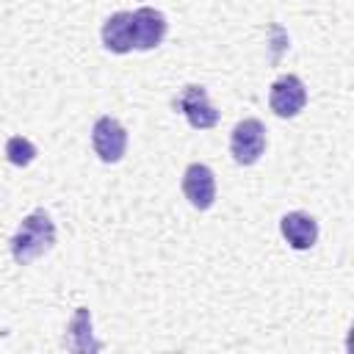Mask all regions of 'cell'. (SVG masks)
I'll return each instance as SVG.
<instances>
[{
	"mask_svg": "<svg viewBox=\"0 0 354 354\" xmlns=\"http://www.w3.org/2000/svg\"><path fill=\"white\" fill-rule=\"evenodd\" d=\"M266 149V127L260 119H243L232 127L230 136V152L235 158V163L241 166H252L260 160Z\"/></svg>",
	"mask_w": 354,
	"mask_h": 354,
	"instance_id": "3957f363",
	"label": "cell"
},
{
	"mask_svg": "<svg viewBox=\"0 0 354 354\" xmlns=\"http://www.w3.org/2000/svg\"><path fill=\"white\" fill-rule=\"evenodd\" d=\"M183 194L196 210H207L216 202V174L205 163H191L183 171Z\"/></svg>",
	"mask_w": 354,
	"mask_h": 354,
	"instance_id": "8992f818",
	"label": "cell"
},
{
	"mask_svg": "<svg viewBox=\"0 0 354 354\" xmlns=\"http://www.w3.org/2000/svg\"><path fill=\"white\" fill-rule=\"evenodd\" d=\"M6 158H8L11 166H19V169L30 166L33 158H36V144L30 138H25V136H11L6 141Z\"/></svg>",
	"mask_w": 354,
	"mask_h": 354,
	"instance_id": "8fae6325",
	"label": "cell"
},
{
	"mask_svg": "<svg viewBox=\"0 0 354 354\" xmlns=\"http://www.w3.org/2000/svg\"><path fill=\"white\" fill-rule=\"evenodd\" d=\"M91 147L102 163H119L127 149V130L113 116H100L91 127Z\"/></svg>",
	"mask_w": 354,
	"mask_h": 354,
	"instance_id": "7a4b0ae2",
	"label": "cell"
},
{
	"mask_svg": "<svg viewBox=\"0 0 354 354\" xmlns=\"http://www.w3.org/2000/svg\"><path fill=\"white\" fill-rule=\"evenodd\" d=\"M53 246H55V224L44 207H36L33 213H28L19 221V227L11 238V257L19 266H28L36 257L47 254Z\"/></svg>",
	"mask_w": 354,
	"mask_h": 354,
	"instance_id": "6da1fadb",
	"label": "cell"
},
{
	"mask_svg": "<svg viewBox=\"0 0 354 354\" xmlns=\"http://www.w3.org/2000/svg\"><path fill=\"white\" fill-rule=\"evenodd\" d=\"M166 30H169V22H166V17L160 11H155L149 6L133 11V41H136V50H155L166 39Z\"/></svg>",
	"mask_w": 354,
	"mask_h": 354,
	"instance_id": "52a82bcc",
	"label": "cell"
},
{
	"mask_svg": "<svg viewBox=\"0 0 354 354\" xmlns=\"http://www.w3.org/2000/svg\"><path fill=\"white\" fill-rule=\"evenodd\" d=\"M102 44L105 50L116 53V55H124L130 50H136V41H133V14L130 11H116L105 19L102 25Z\"/></svg>",
	"mask_w": 354,
	"mask_h": 354,
	"instance_id": "9c48e42d",
	"label": "cell"
},
{
	"mask_svg": "<svg viewBox=\"0 0 354 354\" xmlns=\"http://www.w3.org/2000/svg\"><path fill=\"white\" fill-rule=\"evenodd\" d=\"M279 232H282V238L288 241L290 249L307 252L318 241V221L304 210H290L279 218Z\"/></svg>",
	"mask_w": 354,
	"mask_h": 354,
	"instance_id": "ba28073f",
	"label": "cell"
},
{
	"mask_svg": "<svg viewBox=\"0 0 354 354\" xmlns=\"http://www.w3.org/2000/svg\"><path fill=\"white\" fill-rule=\"evenodd\" d=\"M174 108L180 113H185L188 124L196 127V130H207V127H213L218 122V111L207 100V91L202 86H196V83L183 88V94L174 100Z\"/></svg>",
	"mask_w": 354,
	"mask_h": 354,
	"instance_id": "5b68a950",
	"label": "cell"
},
{
	"mask_svg": "<svg viewBox=\"0 0 354 354\" xmlns=\"http://www.w3.org/2000/svg\"><path fill=\"white\" fill-rule=\"evenodd\" d=\"M66 346L77 354H94L102 348L100 340H94L91 335V313L88 307H77L72 321H69V332H66Z\"/></svg>",
	"mask_w": 354,
	"mask_h": 354,
	"instance_id": "30bf717a",
	"label": "cell"
},
{
	"mask_svg": "<svg viewBox=\"0 0 354 354\" xmlns=\"http://www.w3.org/2000/svg\"><path fill=\"white\" fill-rule=\"evenodd\" d=\"M268 105L282 119H290V116L301 113L304 105H307V88H304L301 77H296V75L277 77L271 83V91H268Z\"/></svg>",
	"mask_w": 354,
	"mask_h": 354,
	"instance_id": "277c9868",
	"label": "cell"
}]
</instances>
